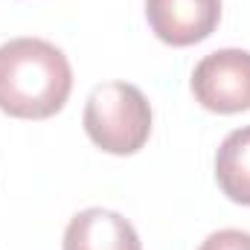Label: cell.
I'll return each instance as SVG.
<instances>
[{"label": "cell", "instance_id": "cell-1", "mask_svg": "<svg viewBox=\"0 0 250 250\" xmlns=\"http://www.w3.org/2000/svg\"><path fill=\"white\" fill-rule=\"evenodd\" d=\"M73 90V70L44 38H12L0 47V111L18 120L59 114Z\"/></svg>", "mask_w": 250, "mask_h": 250}, {"label": "cell", "instance_id": "cell-2", "mask_svg": "<svg viewBox=\"0 0 250 250\" xmlns=\"http://www.w3.org/2000/svg\"><path fill=\"white\" fill-rule=\"evenodd\" d=\"M84 131L108 154H134L151 134V105L137 84L105 82L87 96Z\"/></svg>", "mask_w": 250, "mask_h": 250}, {"label": "cell", "instance_id": "cell-3", "mask_svg": "<svg viewBox=\"0 0 250 250\" xmlns=\"http://www.w3.org/2000/svg\"><path fill=\"white\" fill-rule=\"evenodd\" d=\"M192 93L215 114L250 111V53L227 47L204 56L192 73Z\"/></svg>", "mask_w": 250, "mask_h": 250}, {"label": "cell", "instance_id": "cell-4", "mask_svg": "<svg viewBox=\"0 0 250 250\" xmlns=\"http://www.w3.org/2000/svg\"><path fill=\"white\" fill-rule=\"evenodd\" d=\"M146 18L163 44L192 47L215 32L221 0H146Z\"/></svg>", "mask_w": 250, "mask_h": 250}, {"label": "cell", "instance_id": "cell-5", "mask_svg": "<svg viewBox=\"0 0 250 250\" xmlns=\"http://www.w3.org/2000/svg\"><path fill=\"white\" fill-rule=\"evenodd\" d=\"M64 250H143L134 224L114 209L90 207L70 218Z\"/></svg>", "mask_w": 250, "mask_h": 250}, {"label": "cell", "instance_id": "cell-6", "mask_svg": "<svg viewBox=\"0 0 250 250\" xmlns=\"http://www.w3.org/2000/svg\"><path fill=\"white\" fill-rule=\"evenodd\" d=\"M215 181L230 201L250 207V125L224 137L215 154Z\"/></svg>", "mask_w": 250, "mask_h": 250}, {"label": "cell", "instance_id": "cell-7", "mask_svg": "<svg viewBox=\"0 0 250 250\" xmlns=\"http://www.w3.org/2000/svg\"><path fill=\"white\" fill-rule=\"evenodd\" d=\"M198 250H250V233L248 230H218V233H209Z\"/></svg>", "mask_w": 250, "mask_h": 250}]
</instances>
